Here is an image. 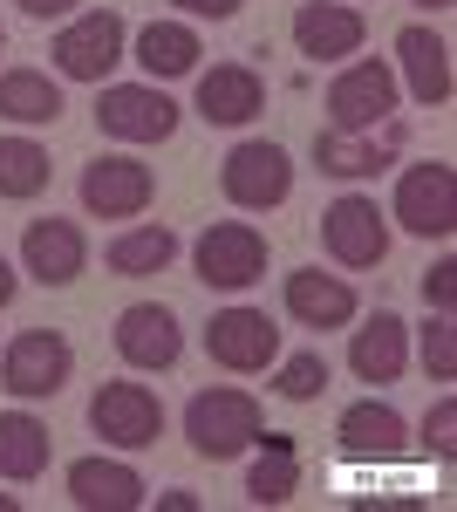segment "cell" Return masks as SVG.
Wrapping results in <instances>:
<instances>
[{"mask_svg": "<svg viewBox=\"0 0 457 512\" xmlns=\"http://www.w3.org/2000/svg\"><path fill=\"white\" fill-rule=\"evenodd\" d=\"M130 55V21L116 14V7H82L69 14L55 41H48V62H55V76L62 82H110V69Z\"/></svg>", "mask_w": 457, "mask_h": 512, "instance_id": "2", "label": "cell"}, {"mask_svg": "<svg viewBox=\"0 0 457 512\" xmlns=\"http://www.w3.org/2000/svg\"><path fill=\"white\" fill-rule=\"evenodd\" d=\"M14 7H21L28 21H69V14H76L82 0H14Z\"/></svg>", "mask_w": 457, "mask_h": 512, "instance_id": "34", "label": "cell"}, {"mask_svg": "<svg viewBox=\"0 0 457 512\" xmlns=\"http://www.w3.org/2000/svg\"><path fill=\"white\" fill-rule=\"evenodd\" d=\"M130 55H137V69H144L151 82H178V76H198L205 41H198L191 21H151V28H137Z\"/></svg>", "mask_w": 457, "mask_h": 512, "instance_id": "22", "label": "cell"}, {"mask_svg": "<svg viewBox=\"0 0 457 512\" xmlns=\"http://www.w3.org/2000/svg\"><path fill=\"white\" fill-rule=\"evenodd\" d=\"M191 110H198L205 123H219V130H246V123L267 110V82H260L253 62H212V69L198 76Z\"/></svg>", "mask_w": 457, "mask_h": 512, "instance_id": "17", "label": "cell"}, {"mask_svg": "<svg viewBox=\"0 0 457 512\" xmlns=\"http://www.w3.org/2000/svg\"><path fill=\"white\" fill-rule=\"evenodd\" d=\"M403 362H410V328H403V315H389V308H376V315L348 335V369L362 383H376V390L403 376Z\"/></svg>", "mask_w": 457, "mask_h": 512, "instance_id": "21", "label": "cell"}, {"mask_svg": "<svg viewBox=\"0 0 457 512\" xmlns=\"http://www.w3.org/2000/svg\"><path fill=\"white\" fill-rule=\"evenodd\" d=\"M321 246H328L335 267L369 274V267L389 260V212H382L376 198H362V192H342L328 212H321Z\"/></svg>", "mask_w": 457, "mask_h": 512, "instance_id": "10", "label": "cell"}, {"mask_svg": "<svg viewBox=\"0 0 457 512\" xmlns=\"http://www.w3.org/2000/svg\"><path fill=\"white\" fill-rule=\"evenodd\" d=\"M171 7H178V14H191V21H232L246 0H171Z\"/></svg>", "mask_w": 457, "mask_h": 512, "instance_id": "33", "label": "cell"}, {"mask_svg": "<svg viewBox=\"0 0 457 512\" xmlns=\"http://www.w3.org/2000/svg\"><path fill=\"white\" fill-rule=\"evenodd\" d=\"M69 499H76L82 512H137L151 499V485H144L137 465L96 451V458H76V465H69Z\"/></svg>", "mask_w": 457, "mask_h": 512, "instance_id": "20", "label": "cell"}, {"mask_svg": "<svg viewBox=\"0 0 457 512\" xmlns=\"http://www.w3.org/2000/svg\"><path fill=\"white\" fill-rule=\"evenodd\" d=\"M48 178H55L48 144H35V137H0V198L28 205V198L48 192Z\"/></svg>", "mask_w": 457, "mask_h": 512, "instance_id": "28", "label": "cell"}, {"mask_svg": "<svg viewBox=\"0 0 457 512\" xmlns=\"http://www.w3.org/2000/svg\"><path fill=\"white\" fill-rule=\"evenodd\" d=\"M14 294H21V267L0 260V308H14Z\"/></svg>", "mask_w": 457, "mask_h": 512, "instance_id": "35", "label": "cell"}, {"mask_svg": "<svg viewBox=\"0 0 457 512\" xmlns=\"http://www.w3.org/2000/svg\"><path fill=\"white\" fill-rule=\"evenodd\" d=\"M328 390V355L321 349H301V355H280L273 362V396L280 403H314Z\"/></svg>", "mask_w": 457, "mask_h": 512, "instance_id": "29", "label": "cell"}, {"mask_svg": "<svg viewBox=\"0 0 457 512\" xmlns=\"http://www.w3.org/2000/svg\"><path fill=\"white\" fill-rule=\"evenodd\" d=\"M389 219H396L410 239H451L457 233V171L444 158L403 164L396 198H389Z\"/></svg>", "mask_w": 457, "mask_h": 512, "instance_id": "7", "label": "cell"}, {"mask_svg": "<svg viewBox=\"0 0 457 512\" xmlns=\"http://www.w3.org/2000/svg\"><path fill=\"white\" fill-rule=\"evenodd\" d=\"M369 41V14L348 0H301L294 7V48L307 62H348Z\"/></svg>", "mask_w": 457, "mask_h": 512, "instance_id": "16", "label": "cell"}, {"mask_svg": "<svg viewBox=\"0 0 457 512\" xmlns=\"http://www.w3.org/2000/svg\"><path fill=\"white\" fill-rule=\"evenodd\" d=\"M69 376H76V349L62 328H21L0 349V390L14 403H48L69 390Z\"/></svg>", "mask_w": 457, "mask_h": 512, "instance_id": "4", "label": "cell"}, {"mask_svg": "<svg viewBox=\"0 0 457 512\" xmlns=\"http://www.w3.org/2000/svg\"><path fill=\"white\" fill-rule=\"evenodd\" d=\"M157 506L164 512H198V492H157Z\"/></svg>", "mask_w": 457, "mask_h": 512, "instance_id": "36", "label": "cell"}, {"mask_svg": "<svg viewBox=\"0 0 457 512\" xmlns=\"http://www.w3.org/2000/svg\"><path fill=\"white\" fill-rule=\"evenodd\" d=\"M423 444H430L444 465L457 458V403H451V396H437V403H430V417H423Z\"/></svg>", "mask_w": 457, "mask_h": 512, "instance_id": "31", "label": "cell"}, {"mask_svg": "<svg viewBox=\"0 0 457 512\" xmlns=\"http://www.w3.org/2000/svg\"><path fill=\"white\" fill-rule=\"evenodd\" d=\"M396 158H403V123L396 117L376 130H314V171L321 178L362 185V178H382Z\"/></svg>", "mask_w": 457, "mask_h": 512, "instance_id": "13", "label": "cell"}, {"mask_svg": "<svg viewBox=\"0 0 457 512\" xmlns=\"http://www.w3.org/2000/svg\"><path fill=\"white\" fill-rule=\"evenodd\" d=\"M89 431L103 437L110 451H151L157 437H164V403H157L151 383L110 376L103 390L89 396Z\"/></svg>", "mask_w": 457, "mask_h": 512, "instance_id": "8", "label": "cell"}, {"mask_svg": "<svg viewBox=\"0 0 457 512\" xmlns=\"http://www.w3.org/2000/svg\"><path fill=\"white\" fill-rule=\"evenodd\" d=\"M280 308H287V321H301V328H314V335H328V328H348L362 301H355V287H348L342 274L294 267V274L280 280Z\"/></svg>", "mask_w": 457, "mask_h": 512, "instance_id": "18", "label": "cell"}, {"mask_svg": "<svg viewBox=\"0 0 457 512\" xmlns=\"http://www.w3.org/2000/svg\"><path fill=\"white\" fill-rule=\"evenodd\" d=\"M185 110L164 96V82H103L96 96V130L116 144H171Z\"/></svg>", "mask_w": 457, "mask_h": 512, "instance_id": "6", "label": "cell"}, {"mask_svg": "<svg viewBox=\"0 0 457 512\" xmlns=\"http://www.w3.org/2000/svg\"><path fill=\"white\" fill-rule=\"evenodd\" d=\"M267 260H273V246L253 219H212L191 239V274L212 294H246L253 280H267Z\"/></svg>", "mask_w": 457, "mask_h": 512, "instance_id": "3", "label": "cell"}, {"mask_svg": "<svg viewBox=\"0 0 457 512\" xmlns=\"http://www.w3.org/2000/svg\"><path fill=\"white\" fill-rule=\"evenodd\" d=\"M205 355L232 376H260L280 362V328L267 321V308H219L205 321Z\"/></svg>", "mask_w": 457, "mask_h": 512, "instance_id": "14", "label": "cell"}, {"mask_svg": "<svg viewBox=\"0 0 457 512\" xmlns=\"http://www.w3.org/2000/svg\"><path fill=\"white\" fill-rule=\"evenodd\" d=\"M69 110L62 103V82L48 76V69H0V117L21 123V130H41V123H55Z\"/></svg>", "mask_w": 457, "mask_h": 512, "instance_id": "25", "label": "cell"}, {"mask_svg": "<svg viewBox=\"0 0 457 512\" xmlns=\"http://www.w3.org/2000/svg\"><path fill=\"white\" fill-rule=\"evenodd\" d=\"M423 301H430L437 315H451V308H457V260H437V267L423 274Z\"/></svg>", "mask_w": 457, "mask_h": 512, "instance_id": "32", "label": "cell"}, {"mask_svg": "<svg viewBox=\"0 0 457 512\" xmlns=\"http://www.w3.org/2000/svg\"><path fill=\"white\" fill-rule=\"evenodd\" d=\"M335 437H342V451H355V458H389V451H403L410 424H403V410H396V403L362 396V403H348V410H342Z\"/></svg>", "mask_w": 457, "mask_h": 512, "instance_id": "23", "label": "cell"}, {"mask_svg": "<svg viewBox=\"0 0 457 512\" xmlns=\"http://www.w3.org/2000/svg\"><path fill=\"white\" fill-rule=\"evenodd\" d=\"M423 14H444V7H457V0H417Z\"/></svg>", "mask_w": 457, "mask_h": 512, "instance_id": "37", "label": "cell"}, {"mask_svg": "<svg viewBox=\"0 0 457 512\" xmlns=\"http://www.w3.org/2000/svg\"><path fill=\"white\" fill-rule=\"evenodd\" d=\"M0 512H21V499H14V492H0Z\"/></svg>", "mask_w": 457, "mask_h": 512, "instance_id": "38", "label": "cell"}, {"mask_svg": "<svg viewBox=\"0 0 457 512\" xmlns=\"http://www.w3.org/2000/svg\"><path fill=\"white\" fill-rule=\"evenodd\" d=\"M267 431V417H260V396L253 390H232V383H212V390H198L185 403V444L198 458H212V465H232V458H246L253 444Z\"/></svg>", "mask_w": 457, "mask_h": 512, "instance_id": "1", "label": "cell"}, {"mask_svg": "<svg viewBox=\"0 0 457 512\" xmlns=\"http://www.w3.org/2000/svg\"><path fill=\"white\" fill-rule=\"evenodd\" d=\"M396 82L417 96L423 110H444L451 103V41L437 35V28H423V21H410L403 35H396Z\"/></svg>", "mask_w": 457, "mask_h": 512, "instance_id": "19", "label": "cell"}, {"mask_svg": "<svg viewBox=\"0 0 457 512\" xmlns=\"http://www.w3.org/2000/svg\"><path fill=\"white\" fill-rule=\"evenodd\" d=\"M403 103V82L382 55H355L342 76L328 82V130H376L396 117Z\"/></svg>", "mask_w": 457, "mask_h": 512, "instance_id": "9", "label": "cell"}, {"mask_svg": "<svg viewBox=\"0 0 457 512\" xmlns=\"http://www.w3.org/2000/svg\"><path fill=\"white\" fill-rule=\"evenodd\" d=\"M82 212L89 219H137L144 205L157 198V171L130 151H103V158L82 164Z\"/></svg>", "mask_w": 457, "mask_h": 512, "instance_id": "12", "label": "cell"}, {"mask_svg": "<svg viewBox=\"0 0 457 512\" xmlns=\"http://www.w3.org/2000/svg\"><path fill=\"white\" fill-rule=\"evenodd\" d=\"M0 55H7V28H0Z\"/></svg>", "mask_w": 457, "mask_h": 512, "instance_id": "39", "label": "cell"}, {"mask_svg": "<svg viewBox=\"0 0 457 512\" xmlns=\"http://www.w3.org/2000/svg\"><path fill=\"white\" fill-rule=\"evenodd\" d=\"M116 355H123V369H137V376H164V369H178V355H185V321L171 315L164 301H130L110 328Z\"/></svg>", "mask_w": 457, "mask_h": 512, "instance_id": "11", "label": "cell"}, {"mask_svg": "<svg viewBox=\"0 0 457 512\" xmlns=\"http://www.w3.org/2000/svg\"><path fill=\"white\" fill-rule=\"evenodd\" d=\"M219 192H226L232 212H273V205H287L294 198V158H287V144H273V137H239L219 164Z\"/></svg>", "mask_w": 457, "mask_h": 512, "instance_id": "5", "label": "cell"}, {"mask_svg": "<svg viewBox=\"0 0 457 512\" xmlns=\"http://www.w3.org/2000/svg\"><path fill=\"white\" fill-rule=\"evenodd\" d=\"M301 492V458L287 431H260V458L246 465V499L253 506H287Z\"/></svg>", "mask_w": 457, "mask_h": 512, "instance_id": "26", "label": "cell"}, {"mask_svg": "<svg viewBox=\"0 0 457 512\" xmlns=\"http://www.w3.org/2000/svg\"><path fill=\"white\" fill-rule=\"evenodd\" d=\"M48 458H55L48 424L28 417V410H0V478L7 485H35L48 472Z\"/></svg>", "mask_w": 457, "mask_h": 512, "instance_id": "24", "label": "cell"}, {"mask_svg": "<svg viewBox=\"0 0 457 512\" xmlns=\"http://www.w3.org/2000/svg\"><path fill=\"white\" fill-rule=\"evenodd\" d=\"M178 260V233L171 226H130V233H116L110 246H103V267L110 274H123V280H144V274H164Z\"/></svg>", "mask_w": 457, "mask_h": 512, "instance_id": "27", "label": "cell"}, {"mask_svg": "<svg viewBox=\"0 0 457 512\" xmlns=\"http://www.w3.org/2000/svg\"><path fill=\"white\" fill-rule=\"evenodd\" d=\"M21 274H35L41 287H69V280L89 274V233L76 219H28L21 233Z\"/></svg>", "mask_w": 457, "mask_h": 512, "instance_id": "15", "label": "cell"}, {"mask_svg": "<svg viewBox=\"0 0 457 512\" xmlns=\"http://www.w3.org/2000/svg\"><path fill=\"white\" fill-rule=\"evenodd\" d=\"M423 369L437 376V383H451L457 376V321L437 315L430 328H423Z\"/></svg>", "mask_w": 457, "mask_h": 512, "instance_id": "30", "label": "cell"}]
</instances>
